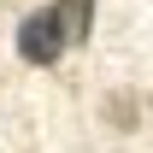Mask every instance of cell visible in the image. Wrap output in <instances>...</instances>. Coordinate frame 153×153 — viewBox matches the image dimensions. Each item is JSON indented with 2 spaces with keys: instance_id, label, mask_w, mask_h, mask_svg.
I'll return each mask as SVG.
<instances>
[{
  "instance_id": "obj_2",
  "label": "cell",
  "mask_w": 153,
  "mask_h": 153,
  "mask_svg": "<svg viewBox=\"0 0 153 153\" xmlns=\"http://www.w3.org/2000/svg\"><path fill=\"white\" fill-rule=\"evenodd\" d=\"M53 18H59L65 47H82L88 30H94V0H53Z\"/></svg>"
},
{
  "instance_id": "obj_1",
  "label": "cell",
  "mask_w": 153,
  "mask_h": 153,
  "mask_svg": "<svg viewBox=\"0 0 153 153\" xmlns=\"http://www.w3.org/2000/svg\"><path fill=\"white\" fill-rule=\"evenodd\" d=\"M18 59L24 65H59L65 59V36H59L53 6H41V12H30L18 24Z\"/></svg>"
}]
</instances>
